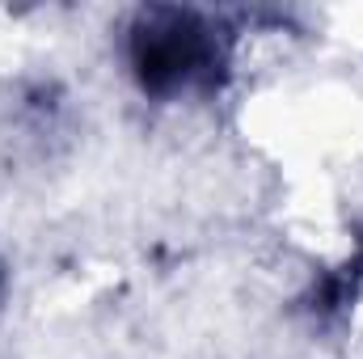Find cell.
I'll use <instances>...</instances> for the list:
<instances>
[{
    "label": "cell",
    "mask_w": 363,
    "mask_h": 359,
    "mask_svg": "<svg viewBox=\"0 0 363 359\" xmlns=\"http://www.w3.org/2000/svg\"><path fill=\"white\" fill-rule=\"evenodd\" d=\"M4 300H9V263L0 258V309H4Z\"/></svg>",
    "instance_id": "3"
},
{
    "label": "cell",
    "mask_w": 363,
    "mask_h": 359,
    "mask_svg": "<svg viewBox=\"0 0 363 359\" xmlns=\"http://www.w3.org/2000/svg\"><path fill=\"white\" fill-rule=\"evenodd\" d=\"M123 60L148 97H203L228 81L233 34L203 9L144 4L123 30Z\"/></svg>",
    "instance_id": "1"
},
{
    "label": "cell",
    "mask_w": 363,
    "mask_h": 359,
    "mask_svg": "<svg viewBox=\"0 0 363 359\" xmlns=\"http://www.w3.org/2000/svg\"><path fill=\"white\" fill-rule=\"evenodd\" d=\"M359 296H363V237H359V245H355V258H347L338 270L321 275V279L313 283V292L300 300V309H304L313 321H334V317H342Z\"/></svg>",
    "instance_id": "2"
}]
</instances>
